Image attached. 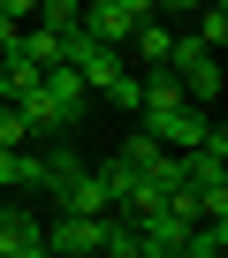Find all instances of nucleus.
<instances>
[{"label": "nucleus", "instance_id": "10", "mask_svg": "<svg viewBox=\"0 0 228 258\" xmlns=\"http://www.w3.org/2000/svg\"><path fill=\"white\" fill-rule=\"evenodd\" d=\"M152 8H167V16H190V8H198V0H152Z\"/></svg>", "mask_w": 228, "mask_h": 258}, {"label": "nucleus", "instance_id": "4", "mask_svg": "<svg viewBox=\"0 0 228 258\" xmlns=\"http://www.w3.org/2000/svg\"><path fill=\"white\" fill-rule=\"evenodd\" d=\"M130 228H137V258H183L190 220H183L175 205H160V213H145V220H130Z\"/></svg>", "mask_w": 228, "mask_h": 258}, {"label": "nucleus", "instance_id": "5", "mask_svg": "<svg viewBox=\"0 0 228 258\" xmlns=\"http://www.w3.org/2000/svg\"><path fill=\"white\" fill-rule=\"evenodd\" d=\"M38 250H46V220L0 205V258H38Z\"/></svg>", "mask_w": 228, "mask_h": 258}, {"label": "nucleus", "instance_id": "11", "mask_svg": "<svg viewBox=\"0 0 228 258\" xmlns=\"http://www.w3.org/2000/svg\"><path fill=\"white\" fill-rule=\"evenodd\" d=\"M16 31H23V23H8V16H0V53H8V46H16Z\"/></svg>", "mask_w": 228, "mask_h": 258}, {"label": "nucleus", "instance_id": "6", "mask_svg": "<svg viewBox=\"0 0 228 258\" xmlns=\"http://www.w3.org/2000/svg\"><path fill=\"white\" fill-rule=\"evenodd\" d=\"M122 53H130L137 69H167V53H175V31H167L160 16H145V23L130 31V46H122Z\"/></svg>", "mask_w": 228, "mask_h": 258}, {"label": "nucleus", "instance_id": "8", "mask_svg": "<svg viewBox=\"0 0 228 258\" xmlns=\"http://www.w3.org/2000/svg\"><path fill=\"white\" fill-rule=\"evenodd\" d=\"M16 53H31L38 69H53V61H61V31H46V23H23V31H16Z\"/></svg>", "mask_w": 228, "mask_h": 258}, {"label": "nucleus", "instance_id": "7", "mask_svg": "<svg viewBox=\"0 0 228 258\" xmlns=\"http://www.w3.org/2000/svg\"><path fill=\"white\" fill-rule=\"evenodd\" d=\"M23 91H38V61L8 46V53H0V99H23Z\"/></svg>", "mask_w": 228, "mask_h": 258}, {"label": "nucleus", "instance_id": "1", "mask_svg": "<svg viewBox=\"0 0 228 258\" xmlns=\"http://www.w3.org/2000/svg\"><path fill=\"white\" fill-rule=\"evenodd\" d=\"M167 76H175V84H183V99H198V106H213V99H220V61H213V46H205L198 31H175Z\"/></svg>", "mask_w": 228, "mask_h": 258}, {"label": "nucleus", "instance_id": "9", "mask_svg": "<svg viewBox=\"0 0 228 258\" xmlns=\"http://www.w3.org/2000/svg\"><path fill=\"white\" fill-rule=\"evenodd\" d=\"M0 16L8 23H38V0H0Z\"/></svg>", "mask_w": 228, "mask_h": 258}, {"label": "nucleus", "instance_id": "2", "mask_svg": "<svg viewBox=\"0 0 228 258\" xmlns=\"http://www.w3.org/2000/svg\"><path fill=\"white\" fill-rule=\"evenodd\" d=\"M145 121V137H160L167 152H190V145H205V129H213V114L198 106V99H183V106H167V114H137Z\"/></svg>", "mask_w": 228, "mask_h": 258}, {"label": "nucleus", "instance_id": "3", "mask_svg": "<svg viewBox=\"0 0 228 258\" xmlns=\"http://www.w3.org/2000/svg\"><path fill=\"white\" fill-rule=\"evenodd\" d=\"M38 91L53 99V114H61V129H76V121L91 114V84H84V76H76L69 61H53V69L38 76Z\"/></svg>", "mask_w": 228, "mask_h": 258}]
</instances>
